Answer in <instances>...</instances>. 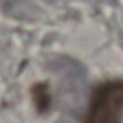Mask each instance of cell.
<instances>
[{
  "label": "cell",
  "instance_id": "cell-1",
  "mask_svg": "<svg viewBox=\"0 0 123 123\" xmlns=\"http://www.w3.org/2000/svg\"><path fill=\"white\" fill-rule=\"evenodd\" d=\"M123 114V82L114 80L98 87L84 123H120Z\"/></svg>",
  "mask_w": 123,
  "mask_h": 123
}]
</instances>
